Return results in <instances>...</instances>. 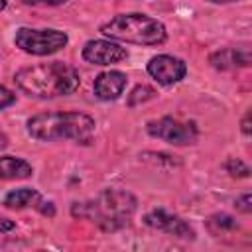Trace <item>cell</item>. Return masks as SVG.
<instances>
[{"mask_svg":"<svg viewBox=\"0 0 252 252\" xmlns=\"http://www.w3.org/2000/svg\"><path fill=\"white\" fill-rule=\"evenodd\" d=\"M14 228H16V222L14 220H10L6 217H0V232H10Z\"/></svg>","mask_w":252,"mask_h":252,"instance_id":"obj_21","label":"cell"},{"mask_svg":"<svg viewBox=\"0 0 252 252\" xmlns=\"http://www.w3.org/2000/svg\"><path fill=\"white\" fill-rule=\"evenodd\" d=\"M41 201L39 191L32 189V187H18L6 193L4 197V207L6 209H14V211H22L28 207H37V203Z\"/></svg>","mask_w":252,"mask_h":252,"instance_id":"obj_13","label":"cell"},{"mask_svg":"<svg viewBox=\"0 0 252 252\" xmlns=\"http://www.w3.org/2000/svg\"><path fill=\"white\" fill-rule=\"evenodd\" d=\"M207 224H209V228H211L213 234H220V232H226V230H234V228L238 226L236 220H234L230 215H226V213H217V215L209 217Z\"/></svg>","mask_w":252,"mask_h":252,"instance_id":"obj_14","label":"cell"},{"mask_svg":"<svg viewBox=\"0 0 252 252\" xmlns=\"http://www.w3.org/2000/svg\"><path fill=\"white\" fill-rule=\"evenodd\" d=\"M211 4H228V2H240V0H207Z\"/></svg>","mask_w":252,"mask_h":252,"instance_id":"obj_23","label":"cell"},{"mask_svg":"<svg viewBox=\"0 0 252 252\" xmlns=\"http://www.w3.org/2000/svg\"><path fill=\"white\" fill-rule=\"evenodd\" d=\"M209 63L219 69V71H230L238 67H248L250 65V51L248 47H224L215 53H211Z\"/></svg>","mask_w":252,"mask_h":252,"instance_id":"obj_11","label":"cell"},{"mask_svg":"<svg viewBox=\"0 0 252 252\" xmlns=\"http://www.w3.org/2000/svg\"><path fill=\"white\" fill-rule=\"evenodd\" d=\"M6 8V0H0V12Z\"/></svg>","mask_w":252,"mask_h":252,"instance_id":"obj_24","label":"cell"},{"mask_svg":"<svg viewBox=\"0 0 252 252\" xmlns=\"http://www.w3.org/2000/svg\"><path fill=\"white\" fill-rule=\"evenodd\" d=\"M81 55L87 63L104 67V65H114V63L124 61L128 57V51L126 47L118 45L112 39H89L83 45Z\"/></svg>","mask_w":252,"mask_h":252,"instance_id":"obj_8","label":"cell"},{"mask_svg":"<svg viewBox=\"0 0 252 252\" xmlns=\"http://www.w3.org/2000/svg\"><path fill=\"white\" fill-rule=\"evenodd\" d=\"M156 96V89L150 87V85H138L132 89V93L128 94V106H136V104H142L146 100H152Z\"/></svg>","mask_w":252,"mask_h":252,"instance_id":"obj_15","label":"cell"},{"mask_svg":"<svg viewBox=\"0 0 252 252\" xmlns=\"http://www.w3.org/2000/svg\"><path fill=\"white\" fill-rule=\"evenodd\" d=\"M234 207H236V211H240V213H244V215L252 213V195H250V193L240 195V197L234 201Z\"/></svg>","mask_w":252,"mask_h":252,"instance_id":"obj_17","label":"cell"},{"mask_svg":"<svg viewBox=\"0 0 252 252\" xmlns=\"http://www.w3.org/2000/svg\"><path fill=\"white\" fill-rule=\"evenodd\" d=\"M26 128H28V134L39 142L73 140L77 144L89 146L94 138L96 122L93 116L79 110L39 112L28 118Z\"/></svg>","mask_w":252,"mask_h":252,"instance_id":"obj_3","label":"cell"},{"mask_svg":"<svg viewBox=\"0 0 252 252\" xmlns=\"http://www.w3.org/2000/svg\"><path fill=\"white\" fill-rule=\"evenodd\" d=\"M35 209H37L41 215H45V217H55V207H53L51 201H43V199H41Z\"/></svg>","mask_w":252,"mask_h":252,"instance_id":"obj_20","label":"cell"},{"mask_svg":"<svg viewBox=\"0 0 252 252\" xmlns=\"http://www.w3.org/2000/svg\"><path fill=\"white\" fill-rule=\"evenodd\" d=\"M126 83H128V77L126 73L122 71H116V69H110V71H102L94 77V83H93V93L98 100H116L124 89H126Z\"/></svg>","mask_w":252,"mask_h":252,"instance_id":"obj_10","label":"cell"},{"mask_svg":"<svg viewBox=\"0 0 252 252\" xmlns=\"http://www.w3.org/2000/svg\"><path fill=\"white\" fill-rule=\"evenodd\" d=\"M146 71L159 85L171 87V85H175V83H179V81L185 79V75H187V63L183 59H179V57L161 53V55H156V57H152L148 61Z\"/></svg>","mask_w":252,"mask_h":252,"instance_id":"obj_7","label":"cell"},{"mask_svg":"<svg viewBox=\"0 0 252 252\" xmlns=\"http://www.w3.org/2000/svg\"><path fill=\"white\" fill-rule=\"evenodd\" d=\"M33 175L32 163L16 156H0V179L14 181V179H28Z\"/></svg>","mask_w":252,"mask_h":252,"instance_id":"obj_12","label":"cell"},{"mask_svg":"<svg viewBox=\"0 0 252 252\" xmlns=\"http://www.w3.org/2000/svg\"><path fill=\"white\" fill-rule=\"evenodd\" d=\"M14 102H16V94L10 89H6L4 85H0V110L12 106Z\"/></svg>","mask_w":252,"mask_h":252,"instance_id":"obj_18","label":"cell"},{"mask_svg":"<svg viewBox=\"0 0 252 252\" xmlns=\"http://www.w3.org/2000/svg\"><path fill=\"white\" fill-rule=\"evenodd\" d=\"M14 83L24 94L45 100L73 94L81 85V77L73 65L65 61H49L22 67L16 71Z\"/></svg>","mask_w":252,"mask_h":252,"instance_id":"obj_1","label":"cell"},{"mask_svg":"<svg viewBox=\"0 0 252 252\" xmlns=\"http://www.w3.org/2000/svg\"><path fill=\"white\" fill-rule=\"evenodd\" d=\"M146 130L150 136L163 140L167 144H173V146H189V144H195L199 138V128L193 120L183 122V120H177L171 116L150 120Z\"/></svg>","mask_w":252,"mask_h":252,"instance_id":"obj_6","label":"cell"},{"mask_svg":"<svg viewBox=\"0 0 252 252\" xmlns=\"http://www.w3.org/2000/svg\"><path fill=\"white\" fill-rule=\"evenodd\" d=\"M100 33L112 41L144 45V47L161 45L167 39L165 26L159 20L142 12L116 14L108 22L100 24Z\"/></svg>","mask_w":252,"mask_h":252,"instance_id":"obj_4","label":"cell"},{"mask_svg":"<svg viewBox=\"0 0 252 252\" xmlns=\"http://www.w3.org/2000/svg\"><path fill=\"white\" fill-rule=\"evenodd\" d=\"M138 209V201L130 191L104 189L96 197L87 201H75L71 205L73 219L94 222L100 230L112 232L130 222Z\"/></svg>","mask_w":252,"mask_h":252,"instance_id":"obj_2","label":"cell"},{"mask_svg":"<svg viewBox=\"0 0 252 252\" xmlns=\"http://www.w3.org/2000/svg\"><path fill=\"white\" fill-rule=\"evenodd\" d=\"M14 43L24 53L43 57L61 51L69 43V35L55 28H18Z\"/></svg>","mask_w":252,"mask_h":252,"instance_id":"obj_5","label":"cell"},{"mask_svg":"<svg viewBox=\"0 0 252 252\" xmlns=\"http://www.w3.org/2000/svg\"><path fill=\"white\" fill-rule=\"evenodd\" d=\"M144 224H148L150 228L167 232L171 236H177V238H189V240L195 238L193 226L185 219H181L173 213H167L165 209H154L148 215H144Z\"/></svg>","mask_w":252,"mask_h":252,"instance_id":"obj_9","label":"cell"},{"mask_svg":"<svg viewBox=\"0 0 252 252\" xmlns=\"http://www.w3.org/2000/svg\"><path fill=\"white\" fill-rule=\"evenodd\" d=\"M242 134L250 136V112H246L244 118H242Z\"/></svg>","mask_w":252,"mask_h":252,"instance_id":"obj_22","label":"cell"},{"mask_svg":"<svg viewBox=\"0 0 252 252\" xmlns=\"http://www.w3.org/2000/svg\"><path fill=\"white\" fill-rule=\"evenodd\" d=\"M224 169H226V173H230L232 177H248V175H250L248 165H246L242 159H238V158H228L226 163H224Z\"/></svg>","mask_w":252,"mask_h":252,"instance_id":"obj_16","label":"cell"},{"mask_svg":"<svg viewBox=\"0 0 252 252\" xmlns=\"http://www.w3.org/2000/svg\"><path fill=\"white\" fill-rule=\"evenodd\" d=\"M26 6H61L67 0H20Z\"/></svg>","mask_w":252,"mask_h":252,"instance_id":"obj_19","label":"cell"}]
</instances>
